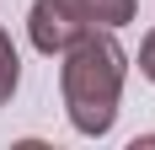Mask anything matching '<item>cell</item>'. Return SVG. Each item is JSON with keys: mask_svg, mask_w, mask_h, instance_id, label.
<instances>
[{"mask_svg": "<svg viewBox=\"0 0 155 150\" xmlns=\"http://www.w3.org/2000/svg\"><path fill=\"white\" fill-rule=\"evenodd\" d=\"M118 86H123V48L102 32L75 38L70 64H64V97H70V118H75L80 134H102L112 123Z\"/></svg>", "mask_w": 155, "mask_h": 150, "instance_id": "obj_1", "label": "cell"}, {"mask_svg": "<svg viewBox=\"0 0 155 150\" xmlns=\"http://www.w3.org/2000/svg\"><path fill=\"white\" fill-rule=\"evenodd\" d=\"M134 16V0H38L32 5V43L54 54V48H70L75 38L102 22V27H118Z\"/></svg>", "mask_w": 155, "mask_h": 150, "instance_id": "obj_2", "label": "cell"}, {"mask_svg": "<svg viewBox=\"0 0 155 150\" xmlns=\"http://www.w3.org/2000/svg\"><path fill=\"white\" fill-rule=\"evenodd\" d=\"M16 91V48H11V38L0 32V102Z\"/></svg>", "mask_w": 155, "mask_h": 150, "instance_id": "obj_3", "label": "cell"}, {"mask_svg": "<svg viewBox=\"0 0 155 150\" xmlns=\"http://www.w3.org/2000/svg\"><path fill=\"white\" fill-rule=\"evenodd\" d=\"M144 75L155 80V32H150V43H144Z\"/></svg>", "mask_w": 155, "mask_h": 150, "instance_id": "obj_4", "label": "cell"}]
</instances>
